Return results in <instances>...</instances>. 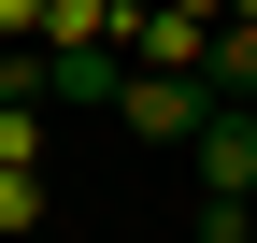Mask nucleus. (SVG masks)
I'll use <instances>...</instances> for the list:
<instances>
[{
  "instance_id": "nucleus-1",
  "label": "nucleus",
  "mask_w": 257,
  "mask_h": 243,
  "mask_svg": "<svg viewBox=\"0 0 257 243\" xmlns=\"http://www.w3.org/2000/svg\"><path fill=\"white\" fill-rule=\"evenodd\" d=\"M128 72H186V86H200L214 72V15H172V0L128 15Z\"/></svg>"
},
{
  "instance_id": "nucleus-2",
  "label": "nucleus",
  "mask_w": 257,
  "mask_h": 243,
  "mask_svg": "<svg viewBox=\"0 0 257 243\" xmlns=\"http://www.w3.org/2000/svg\"><path fill=\"white\" fill-rule=\"evenodd\" d=\"M128 129H143V143H200V114H214V86H186V72H128Z\"/></svg>"
},
{
  "instance_id": "nucleus-3",
  "label": "nucleus",
  "mask_w": 257,
  "mask_h": 243,
  "mask_svg": "<svg viewBox=\"0 0 257 243\" xmlns=\"http://www.w3.org/2000/svg\"><path fill=\"white\" fill-rule=\"evenodd\" d=\"M200 86H214V100H257V15L214 29V72H200Z\"/></svg>"
},
{
  "instance_id": "nucleus-4",
  "label": "nucleus",
  "mask_w": 257,
  "mask_h": 243,
  "mask_svg": "<svg viewBox=\"0 0 257 243\" xmlns=\"http://www.w3.org/2000/svg\"><path fill=\"white\" fill-rule=\"evenodd\" d=\"M200 243H257V200H214L200 186Z\"/></svg>"
},
{
  "instance_id": "nucleus-5",
  "label": "nucleus",
  "mask_w": 257,
  "mask_h": 243,
  "mask_svg": "<svg viewBox=\"0 0 257 243\" xmlns=\"http://www.w3.org/2000/svg\"><path fill=\"white\" fill-rule=\"evenodd\" d=\"M43 215V172H0V229H29Z\"/></svg>"
},
{
  "instance_id": "nucleus-6",
  "label": "nucleus",
  "mask_w": 257,
  "mask_h": 243,
  "mask_svg": "<svg viewBox=\"0 0 257 243\" xmlns=\"http://www.w3.org/2000/svg\"><path fill=\"white\" fill-rule=\"evenodd\" d=\"M172 15H229V0H172Z\"/></svg>"
},
{
  "instance_id": "nucleus-7",
  "label": "nucleus",
  "mask_w": 257,
  "mask_h": 243,
  "mask_svg": "<svg viewBox=\"0 0 257 243\" xmlns=\"http://www.w3.org/2000/svg\"><path fill=\"white\" fill-rule=\"evenodd\" d=\"M0 57H15V43H0Z\"/></svg>"
}]
</instances>
